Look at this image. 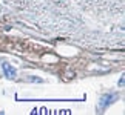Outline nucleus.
Returning a JSON list of instances; mask_svg holds the SVG:
<instances>
[{"instance_id":"obj_1","label":"nucleus","mask_w":125,"mask_h":115,"mask_svg":"<svg viewBox=\"0 0 125 115\" xmlns=\"http://www.w3.org/2000/svg\"><path fill=\"white\" fill-rule=\"evenodd\" d=\"M2 68H3V72H5V77H6V78H9V80H14V78H16L17 71L14 69L9 63H6V61L2 63Z\"/></svg>"},{"instance_id":"obj_2","label":"nucleus","mask_w":125,"mask_h":115,"mask_svg":"<svg viewBox=\"0 0 125 115\" xmlns=\"http://www.w3.org/2000/svg\"><path fill=\"white\" fill-rule=\"evenodd\" d=\"M114 98H116V95H114V94H111V95H105V97H102V100H100V104H99V107H100V109L107 107L110 103H113V101H114Z\"/></svg>"}]
</instances>
